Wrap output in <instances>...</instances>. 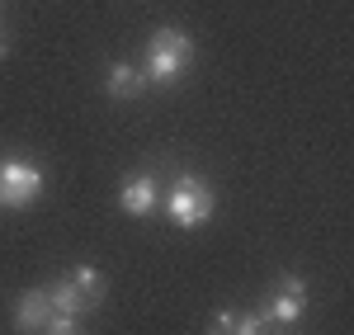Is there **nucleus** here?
I'll list each match as a JSON object with an SVG mask.
<instances>
[{
	"mask_svg": "<svg viewBox=\"0 0 354 335\" xmlns=\"http://www.w3.org/2000/svg\"><path fill=\"white\" fill-rule=\"evenodd\" d=\"M48 321H53V298H48V288H28L24 298L15 303V331L38 335V331H48Z\"/></svg>",
	"mask_w": 354,
	"mask_h": 335,
	"instance_id": "nucleus-6",
	"label": "nucleus"
},
{
	"mask_svg": "<svg viewBox=\"0 0 354 335\" xmlns=\"http://www.w3.org/2000/svg\"><path fill=\"white\" fill-rule=\"evenodd\" d=\"M43 194V170L33 161H0V208H28Z\"/></svg>",
	"mask_w": 354,
	"mask_h": 335,
	"instance_id": "nucleus-3",
	"label": "nucleus"
},
{
	"mask_svg": "<svg viewBox=\"0 0 354 335\" xmlns=\"http://www.w3.org/2000/svg\"><path fill=\"white\" fill-rule=\"evenodd\" d=\"M142 81H147V76L133 71L128 61H113V66H109V95H113V99H133L137 90H142Z\"/></svg>",
	"mask_w": 354,
	"mask_h": 335,
	"instance_id": "nucleus-8",
	"label": "nucleus"
},
{
	"mask_svg": "<svg viewBox=\"0 0 354 335\" xmlns=\"http://www.w3.org/2000/svg\"><path fill=\"white\" fill-rule=\"evenodd\" d=\"M48 298H53V316H81L85 312V298L71 279H57L53 288H48Z\"/></svg>",
	"mask_w": 354,
	"mask_h": 335,
	"instance_id": "nucleus-7",
	"label": "nucleus"
},
{
	"mask_svg": "<svg viewBox=\"0 0 354 335\" xmlns=\"http://www.w3.org/2000/svg\"><path fill=\"white\" fill-rule=\"evenodd\" d=\"M5 52H10V48H5V38H0V57H5Z\"/></svg>",
	"mask_w": 354,
	"mask_h": 335,
	"instance_id": "nucleus-13",
	"label": "nucleus"
},
{
	"mask_svg": "<svg viewBox=\"0 0 354 335\" xmlns=\"http://www.w3.org/2000/svg\"><path fill=\"white\" fill-rule=\"evenodd\" d=\"M232 335H265L260 312H255V316H232Z\"/></svg>",
	"mask_w": 354,
	"mask_h": 335,
	"instance_id": "nucleus-10",
	"label": "nucleus"
},
{
	"mask_svg": "<svg viewBox=\"0 0 354 335\" xmlns=\"http://www.w3.org/2000/svg\"><path fill=\"white\" fill-rule=\"evenodd\" d=\"M118 203H123L128 218H151V213L161 208V184H156V175H133V180H123Z\"/></svg>",
	"mask_w": 354,
	"mask_h": 335,
	"instance_id": "nucleus-5",
	"label": "nucleus"
},
{
	"mask_svg": "<svg viewBox=\"0 0 354 335\" xmlns=\"http://www.w3.org/2000/svg\"><path fill=\"white\" fill-rule=\"evenodd\" d=\"M307 307V283L298 274H283V279H274V293L270 303L260 307V321H274V326H293Z\"/></svg>",
	"mask_w": 354,
	"mask_h": 335,
	"instance_id": "nucleus-4",
	"label": "nucleus"
},
{
	"mask_svg": "<svg viewBox=\"0 0 354 335\" xmlns=\"http://www.w3.org/2000/svg\"><path fill=\"white\" fill-rule=\"evenodd\" d=\"M43 335H76V316H53Z\"/></svg>",
	"mask_w": 354,
	"mask_h": 335,
	"instance_id": "nucleus-11",
	"label": "nucleus"
},
{
	"mask_svg": "<svg viewBox=\"0 0 354 335\" xmlns=\"http://www.w3.org/2000/svg\"><path fill=\"white\" fill-rule=\"evenodd\" d=\"M232 316H236V312H218V316H213V331H208V335H232Z\"/></svg>",
	"mask_w": 354,
	"mask_h": 335,
	"instance_id": "nucleus-12",
	"label": "nucleus"
},
{
	"mask_svg": "<svg viewBox=\"0 0 354 335\" xmlns=\"http://www.w3.org/2000/svg\"><path fill=\"white\" fill-rule=\"evenodd\" d=\"M71 283L81 288V298H85V307H95L100 298H104V274L95 269V265H81L76 274H71Z\"/></svg>",
	"mask_w": 354,
	"mask_h": 335,
	"instance_id": "nucleus-9",
	"label": "nucleus"
},
{
	"mask_svg": "<svg viewBox=\"0 0 354 335\" xmlns=\"http://www.w3.org/2000/svg\"><path fill=\"white\" fill-rule=\"evenodd\" d=\"M165 218L175 227H203L213 218V189L198 175H180L165 194Z\"/></svg>",
	"mask_w": 354,
	"mask_h": 335,
	"instance_id": "nucleus-2",
	"label": "nucleus"
},
{
	"mask_svg": "<svg viewBox=\"0 0 354 335\" xmlns=\"http://www.w3.org/2000/svg\"><path fill=\"white\" fill-rule=\"evenodd\" d=\"M194 66V38L185 28H156L147 38V81L151 85H175Z\"/></svg>",
	"mask_w": 354,
	"mask_h": 335,
	"instance_id": "nucleus-1",
	"label": "nucleus"
}]
</instances>
